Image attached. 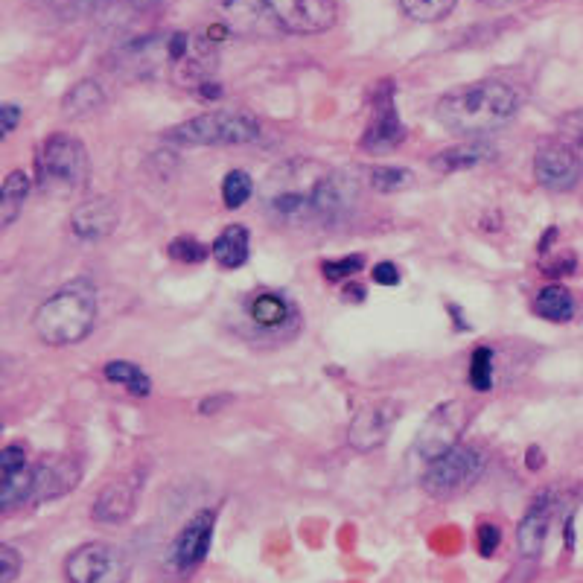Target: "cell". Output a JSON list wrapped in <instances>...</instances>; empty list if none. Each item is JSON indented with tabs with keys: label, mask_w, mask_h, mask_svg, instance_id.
<instances>
[{
	"label": "cell",
	"mask_w": 583,
	"mask_h": 583,
	"mask_svg": "<svg viewBox=\"0 0 583 583\" xmlns=\"http://www.w3.org/2000/svg\"><path fill=\"white\" fill-rule=\"evenodd\" d=\"M359 199V178L318 161H289L266 175L263 213L286 228L342 222Z\"/></svg>",
	"instance_id": "6da1fadb"
},
{
	"label": "cell",
	"mask_w": 583,
	"mask_h": 583,
	"mask_svg": "<svg viewBox=\"0 0 583 583\" xmlns=\"http://www.w3.org/2000/svg\"><path fill=\"white\" fill-rule=\"evenodd\" d=\"M519 111V94L505 82H473L438 100V123L461 138H479L505 129Z\"/></svg>",
	"instance_id": "7a4b0ae2"
},
{
	"label": "cell",
	"mask_w": 583,
	"mask_h": 583,
	"mask_svg": "<svg viewBox=\"0 0 583 583\" xmlns=\"http://www.w3.org/2000/svg\"><path fill=\"white\" fill-rule=\"evenodd\" d=\"M97 324V289L88 280H70L35 309L33 330L44 344L68 347L88 339Z\"/></svg>",
	"instance_id": "3957f363"
},
{
	"label": "cell",
	"mask_w": 583,
	"mask_h": 583,
	"mask_svg": "<svg viewBox=\"0 0 583 583\" xmlns=\"http://www.w3.org/2000/svg\"><path fill=\"white\" fill-rule=\"evenodd\" d=\"M263 135L260 120L245 111H207L175 126L167 138L184 146H245Z\"/></svg>",
	"instance_id": "277c9868"
},
{
	"label": "cell",
	"mask_w": 583,
	"mask_h": 583,
	"mask_svg": "<svg viewBox=\"0 0 583 583\" xmlns=\"http://www.w3.org/2000/svg\"><path fill=\"white\" fill-rule=\"evenodd\" d=\"M237 318L245 336L251 339H286L298 330L301 315L286 292L254 289L237 304Z\"/></svg>",
	"instance_id": "5b68a950"
},
{
	"label": "cell",
	"mask_w": 583,
	"mask_h": 583,
	"mask_svg": "<svg viewBox=\"0 0 583 583\" xmlns=\"http://www.w3.org/2000/svg\"><path fill=\"white\" fill-rule=\"evenodd\" d=\"M35 167H38V184L44 190L70 193V190H79L88 178V152L82 140L59 132L41 143Z\"/></svg>",
	"instance_id": "8992f818"
},
{
	"label": "cell",
	"mask_w": 583,
	"mask_h": 583,
	"mask_svg": "<svg viewBox=\"0 0 583 583\" xmlns=\"http://www.w3.org/2000/svg\"><path fill=\"white\" fill-rule=\"evenodd\" d=\"M487 455L479 444H458L449 449L446 455L429 461V470L423 473V490L432 499H455L467 487H473L479 476L484 473Z\"/></svg>",
	"instance_id": "52a82bcc"
},
{
	"label": "cell",
	"mask_w": 583,
	"mask_h": 583,
	"mask_svg": "<svg viewBox=\"0 0 583 583\" xmlns=\"http://www.w3.org/2000/svg\"><path fill=\"white\" fill-rule=\"evenodd\" d=\"M65 575L70 583H126L129 560L117 546L88 543L65 560Z\"/></svg>",
	"instance_id": "ba28073f"
},
{
	"label": "cell",
	"mask_w": 583,
	"mask_h": 583,
	"mask_svg": "<svg viewBox=\"0 0 583 583\" xmlns=\"http://www.w3.org/2000/svg\"><path fill=\"white\" fill-rule=\"evenodd\" d=\"M266 9L277 30L289 35L324 33L339 18L336 0H266Z\"/></svg>",
	"instance_id": "9c48e42d"
},
{
	"label": "cell",
	"mask_w": 583,
	"mask_h": 583,
	"mask_svg": "<svg viewBox=\"0 0 583 583\" xmlns=\"http://www.w3.org/2000/svg\"><path fill=\"white\" fill-rule=\"evenodd\" d=\"M467 429V409L461 400H449L444 406H438L435 412L426 417L417 441H414V455L423 461H435L446 455L449 449L458 446L461 432Z\"/></svg>",
	"instance_id": "30bf717a"
},
{
	"label": "cell",
	"mask_w": 583,
	"mask_h": 583,
	"mask_svg": "<svg viewBox=\"0 0 583 583\" xmlns=\"http://www.w3.org/2000/svg\"><path fill=\"white\" fill-rule=\"evenodd\" d=\"M406 140V126L397 114L394 105V85L385 79L374 94V120L362 135V149L371 155H385L391 149H397Z\"/></svg>",
	"instance_id": "8fae6325"
},
{
	"label": "cell",
	"mask_w": 583,
	"mask_h": 583,
	"mask_svg": "<svg viewBox=\"0 0 583 583\" xmlns=\"http://www.w3.org/2000/svg\"><path fill=\"white\" fill-rule=\"evenodd\" d=\"M213 525L216 511H199L175 537L170 549V563L175 572L193 575L207 560V551L213 546Z\"/></svg>",
	"instance_id": "7c38bea8"
},
{
	"label": "cell",
	"mask_w": 583,
	"mask_h": 583,
	"mask_svg": "<svg viewBox=\"0 0 583 583\" xmlns=\"http://www.w3.org/2000/svg\"><path fill=\"white\" fill-rule=\"evenodd\" d=\"M397 417H400V403L394 400H377L371 406H362L350 420L347 441L356 452H371L388 441V432L397 423Z\"/></svg>",
	"instance_id": "4fadbf2b"
},
{
	"label": "cell",
	"mask_w": 583,
	"mask_h": 583,
	"mask_svg": "<svg viewBox=\"0 0 583 583\" xmlns=\"http://www.w3.org/2000/svg\"><path fill=\"white\" fill-rule=\"evenodd\" d=\"M581 175V158L569 146L554 143V146L540 149L537 158H534V178H537V184H543L551 193H569V190H575L578 181H581Z\"/></svg>",
	"instance_id": "5bb4252c"
},
{
	"label": "cell",
	"mask_w": 583,
	"mask_h": 583,
	"mask_svg": "<svg viewBox=\"0 0 583 583\" xmlns=\"http://www.w3.org/2000/svg\"><path fill=\"white\" fill-rule=\"evenodd\" d=\"M138 493L140 481L135 476L114 479L100 490V496H97V502L91 508V516L97 522H103V525H123L138 508Z\"/></svg>",
	"instance_id": "9a60e30c"
},
{
	"label": "cell",
	"mask_w": 583,
	"mask_h": 583,
	"mask_svg": "<svg viewBox=\"0 0 583 583\" xmlns=\"http://www.w3.org/2000/svg\"><path fill=\"white\" fill-rule=\"evenodd\" d=\"M120 222V210L111 199H88L82 205H76V210L70 213V228L79 240L85 242H100L105 240Z\"/></svg>",
	"instance_id": "2e32d148"
},
{
	"label": "cell",
	"mask_w": 583,
	"mask_h": 583,
	"mask_svg": "<svg viewBox=\"0 0 583 583\" xmlns=\"http://www.w3.org/2000/svg\"><path fill=\"white\" fill-rule=\"evenodd\" d=\"M225 24L240 35H283L266 9V0H216Z\"/></svg>",
	"instance_id": "e0dca14e"
},
{
	"label": "cell",
	"mask_w": 583,
	"mask_h": 583,
	"mask_svg": "<svg viewBox=\"0 0 583 583\" xmlns=\"http://www.w3.org/2000/svg\"><path fill=\"white\" fill-rule=\"evenodd\" d=\"M551 525V496L543 493L531 502V508L525 511V516L519 519V528H516V543L522 557H537L543 546H546V537H549Z\"/></svg>",
	"instance_id": "ac0fdd59"
},
{
	"label": "cell",
	"mask_w": 583,
	"mask_h": 583,
	"mask_svg": "<svg viewBox=\"0 0 583 583\" xmlns=\"http://www.w3.org/2000/svg\"><path fill=\"white\" fill-rule=\"evenodd\" d=\"M79 481V464L68 458H56V461H44L35 467V499L50 502L65 496L68 490L76 487Z\"/></svg>",
	"instance_id": "d6986e66"
},
{
	"label": "cell",
	"mask_w": 583,
	"mask_h": 583,
	"mask_svg": "<svg viewBox=\"0 0 583 583\" xmlns=\"http://www.w3.org/2000/svg\"><path fill=\"white\" fill-rule=\"evenodd\" d=\"M493 161V149L487 143H479V140H470V143H461V146H452V149H444L432 158V170L438 172H461V170H473V167H481Z\"/></svg>",
	"instance_id": "ffe728a7"
},
{
	"label": "cell",
	"mask_w": 583,
	"mask_h": 583,
	"mask_svg": "<svg viewBox=\"0 0 583 583\" xmlns=\"http://www.w3.org/2000/svg\"><path fill=\"white\" fill-rule=\"evenodd\" d=\"M248 231L242 225H228L213 245H210V257L222 266V269H240L248 260Z\"/></svg>",
	"instance_id": "44dd1931"
},
{
	"label": "cell",
	"mask_w": 583,
	"mask_h": 583,
	"mask_svg": "<svg viewBox=\"0 0 583 583\" xmlns=\"http://www.w3.org/2000/svg\"><path fill=\"white\" fill-rule=\"evenodd\" d=\"M35 499V467L24 464L18 470H9L3 473V484H0V505L3 511L9 514L12 508L24 505V502H33Z\"/></svg>",
	"instance_id": "7402d4cb"
},
{
	"label": "cell",
	"mask_w": 583,
	"mask_h": 583,
	"mask_svg": "<svg viewBox=\"0 0 583 583\" xmlns=\"http://www.w3.org/2000/svg\"><path fill=\"white\" fill-rule=\"evenodd\" d=\"M534 312L546 321H554V324H563V321H572L575 315V298L566 286L560 283H551L546 289L537 292L534 298Z\"/></svg>",
	"instance_id": "603a6c76"
},
{
	"label": "cell",
	"mask_w": 583,
	"mask_h": 583,
	"mask_svg": "<svg viewBox=\"0 0 583 583\" xmlns=\"http://www.w3.org/2000/svg\"><path fill=\"white\" fill-rule=\"evenodd\" d=\"M27 196H30V175L24 170H12L0 190V222L3 225H12L21 216Z\"/></svg>",
	"instance_id": "cb8c5ba5"
},
{
	"label": "cell",
	"mask_w": 583,
	"mask_h": 583,
	"mask_svg": "<svg viewBox=\"0 0 583 583\" xmlns=\"http://www.w3.org/2000/svg\"><path fill=\"white\" fill-rule=\"evenodd\" d=\"M103 103H105L103 88H100L97 82H91V79H82V82H76V85L68 91V97H65V103H62V114H65V117H73V120H79V117L94 114Z\"/></svg>",
	"instance_id": "d4e9b609"
},
{
	"label": "cell",
	"mask_w": 583,
	"mask_h": 583,
	"mask_svg": "<svg viewBox=\"0 0 583 583\" xmlns=\"http://www.w3.org/2000/svg\"><path fill=\"white\" fill-rule=\"evenodd\" d=\"M103 374L111 385H120V388H126V391L135 394V397H149V391H152V379L146 377L135 362L114 359V362L105 365Z\"/></svg>",
	"instance_id": "484cf974"
},
{
	"label": "cell",
	"mask_w": 583,
	"mask_h": 583,
	"mask_svg": "<svg viewBox=\"0 0 583 583\" xmlns=\"http://www.w3.org/2000/svg\"><path fill=\"white\" fill-rule=\"evenodd\" d=\"M251 193H254V181H251L248 172L231 170L225 175V181H222V199H225V207L237 210V207H242L248 199H251Z\"/></svg>",
	"instance_id": "4316f807"
},
{
	"label": "cell",
	"mask_w": 583,
	"mask_h": 583,
	"mask_svg": "<svg viewBox=\"0 0 583 583\" xmlns=\"http://www.w3.org/2000/svg\"><path fill=\"white\" fill-rule=\"evenodd\" d=\"M414 184V172L406 167H374L371 170V187L379 193H400Z\"/></svg>",
	"instance_id": "83f0119b"
},
{
	"label": "cell",
	"mask_w": 583,
	"mask_h": 583,
	"mask_svg": "<svg viewBox=\"0 0 583 583\" xmlns=\"http://www.w3.org/2000/svg\"><path fill=\"white\" fill-rule=\"evenodd\" d=\"M397 3L403 6V12L409 18L423 21V24L441 21V18H446L452 12V6H455V0H397Z\"/></svg>",
	"instance_id": "f1b7e54d"
},
{
	"label": "cell",
	"mask_w": 583,
	"mask_h": 583,
	"mask_svg": "<svg viewBox=\"0 0 583 583\" xmlns=\"http://www.w3.org/2000/svg\"><path fill=\"white\" fill-rule=\"evenodd\" d=\"M467 379H470L473 391H490L493 388V350L490 347H476L473 350Z\"/></svg>",
	"instance_id": "f546056e"
},
{
	"label": "cell",
	"mask_w": 583,
	"mask_h": 583,
	"mask_svg": "<svg viewBox=\"0 0 583 583\" xmlns=\"http://www.w3.org/2000/svg\"><path fill=\"white\" fill-rule=\"evenodd\" d=\"M167 251H170V257L175 263H187V266L205 263L207 254H210V248L202 245L196 237H175Z\"/></svg>",
	"instance_id": "4dcf8cb0"
},
{
	"label": "cell",
	"mask_w": 583,
	"mask_h": 583,
	"mask_svg": "<svg viewBox=\"0 0 583 583\" xmlns=\"http://www.w3.org/2000/svg\"><path fill=\"white\" fill-rule=\"evenodd\" d=\"M362 269H365V257L362 254H350V257H342V260H327L321 266L324 277L333 280V283H339L344 277H353L356 272H362Z\"/></svg>",
	"instance_id": "1f68e13d"
},
{
	"label": "cell",
	"mask_w": 583,
	"mask_h": 583,
	"mask_svg": "<svg viewBox=\"0 0 583 583\" xmlns=\"http://www.w3.org/2000/svg\"><path fill=\"white\" fill-rule=\"evenodd\" d=\"M21 572V554L12 546H0V583H12Z\"/></svg>",
	"instance_id": "d6a6232c"
},
{
	"label": "cell",
	"mask_w": 583,
	"mask_h": 583,
	"mask_svg": "<svg viewBox=\"0 0 583 583\" xmlns=\"http://www.w3.org/2000/svg\"><path fill=\"white\" fill-rule=\"evenodd\" d=\"M499 543H502V531H499L493 522H481L479 525V551L481 554H484V557L496 554Z\"/></svg>",
	"instance_id": "836d02e7"
},
{
	"label": "cell",
	"mask_w": 583,
	"mask_h": 583,
	"mask_svg": "<svg viewBox=\"0 0 583 583\" xmlns=\"http://www.w3.org/2000/svg\"><path fill=\"white\" fill-rule=\"evenodd\" d=\"M27 464V449L21 444H9L3 446L0 452V473H9V470H18Z\"/></svg>",
	"instance_id": "e575fe53"
},
{
	"label": "cell",
	"mask_w": 583,
	"mask_h": 583,
	"mask_svg": "<svg viewBox=\"0 0 583 583\" xmlns=\"http://www.w3.org/2000/svg\"><path fill=\"white\" fill-rule=\"evenodd\" d=\"M21 105L15 103H3L0 105V120H3V138L6 135H12L15 129H18V120H21Z\"/></svg>",
	"instance_id": "d590c367"
},
{
	"label": "cell",
	"mask_w": 583,
	"mask_h": 583,
	"mask_svg": "<svg viewBox=\"0 0 583 583\" xmlns=\"http://www.w3.org/2000/svg\"><path fill=\"white\" fill-rule=\"evenodd\" d=\"M400 277L403 275L394 263H377L374 266V283H379V286H397Z\"/></svg>",
	"instance_id": "8d00e7d4"
},
{
	"label": "cell",
	"mask_w": 583,
	"mask_h": 583,
	"mask_svg": "<svg viewBox=\"0 0 583 583\" xmlns=\"http://www.w3.org/2000/svg\"><path fill=\"white\" fill-rule=\"evenodd\" d=\"M569 123H572V135H575V138H578L583 143V111H581V114H575V117H572Z\"/></svg>",
	"instance_id": "74e56055"
}]
</instances>
